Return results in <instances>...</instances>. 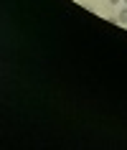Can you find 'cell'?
Listing matches in <instances>:
<instances>
[{"label": "cell", "instance_id": "2", "mask_svg": "<svg viewBox=\"0 0 127 150\" xmlns=\"http://www.w3.org/2000/svg\"><path fill=\"white\" fill-rule=\"evenodd\" d=\"M119 3H122V0H109V5H119Z\"/></svg>", "mask_w": 127, "mask_h": 150}, {"label": "cell", "instance_id": "1", "mask_svg": "<svg viewBox=\"0 0 127 150\" xmlns=\"http://www.w3.org/2000/svg\"><path fill=\"white\" fill-rule=\"evenodd\" d=\"M117 18H119V25H127V5L117 13Z\"/></svg>", "mask_w": 127, "mask_h": 150}]
</instances>
